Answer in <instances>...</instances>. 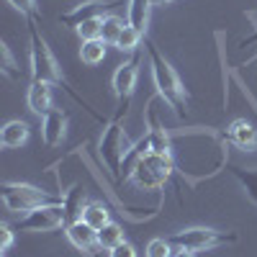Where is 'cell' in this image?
<instances>
[{
    "label": "cell",
    "instance_id": "obj_12",
    "mask_svg": "<svg viewBox=\"0 0 257 257\" xmlns=\"http://www.w3.org/2000/svg\"><path fill=\"white\" fill-rule=\"evenodd\" d=\"M224 139L231 142L234 147L244 149V152H257V126L249 123L247 118H234L226 126Z\"/></svg>",
    "mask_w": 257,
    "mask_h": 257
},
{
    "label": "cell",
    "instance_id": "obj_16",
    "mask_svg": "<svg viewBox=\"0 0 257 257\" xmlns=\"http://www.w3.org/2000/svg\"><path fill=\"white\" fill-rule=\"evenodd\" d=\"M62 196V206H64V213H67V224L70 221H77V219H82V213H85V208H88V198H85V190L75 183L70 190H64V193H59Z\"/></svg>",
    "mask_w": 257,
    "mask_h": 257
},
{
    "label": "cell",
    "instance_id": "obj_26",
    "mask_svg": "<svg viewBox=\"0 0 257 257\" xmlns=\"http://www.w3.org/2000/svg\"><path fill=\"white\" fill-rule=\"evenodd\" d=\"M175 252H178V247L170 242V239H165V237L152 239V242L147 244V249H144L147 257H175Z\"/></svg>",
    "mask_w": 257,
    "mask_h": 257
},
{
    "label": "cell",
    "instance_id": "obj_32",
    "mask_svg": "<svg viewBox=\"0 0 257 257\" xmlns=\"http://www.w3.org/2000/svg\"><path fill=\"white\" fill-rule=\"evenodd\" d=\"M175 257H196V252H190V249H178Z\"/></svg>",
    "mask_w": 257,
    "mask_h": 257
},
{
    "label": "cell",
    "instance_id": "obj_5",
    "mask_svg": "<svg viewBox=\"0 0 257 257\" xmlns=\"http://www.w3.org/2000/svg\"><path fill=\"white\" fill-rule=\"evenodd\" d=\"M128 137L123 132V123L118 118H111L105 123V128L100 132V139H98V157L100 162L105 165L108 175L113 183H118V175H121V160L128 149Z\"/></svg>",
    "mask_w": 257,
    "mask_h": 257
},
{
    "label": "cell",
    "instance_id": "obj_33",
    "mask_svg": "<svg viewBox=\"0 0 257 257\" xmlns=\"http://www.w3.org/2000/svg\"><path fill=\"white\" fill-rule=\"evenodd\" d=\"M252 62H257V54H254V57H252V59H247V62H244V64H242V67H247V64H252Z\"/></svg>",
    "mask_w": 257,
    "mask_h": 257
},
{
    "label": "cell",
    "instance_id": "obj_15",
    "mask_svg": "<svg viewBox=\"0 0 257 257\" xmlns=\"http://www.w3.org/2000/svg\"><path fill=\"white\" fill-rule=\"evenodd\" d=\"M29 137H31V128L21 118H13L0 128V144H3L6 149H21L29 142Z\"/></svg>",
    "mask_w": 257,
    "mask_h": 257
},
{
    "label": "cell",
    "instance_id": "obj_17",
    "mask_svg": "<svg viewBox=\"0 0 257 257\" xmlns=\"http://www.w3.org/2000/svg\"><path fill=\"white\" fill-rule=\"evenodd\" d=\"M126 21L134 29H139L147 36V26H149V11H152V3L149 0H128L126 3Z\"/></svg>",
    "mask_w": 257,
    "mask_h": 257
},
{
    "label": "cell",
    "instance_id": "obj_18",
    "mask_svg": "<svg viewBox=\"0 0 257 257\" xmlns=\"http://www.w3.org/2000/svg\"><path fill=\"white\" fill-rule=\"evenodd\" d=\"M229 173L234 175V180H237L244 190V196L257 206V167H242V165H234Z\"/></svg>",
    "mask_w": 257,
    "mask_h": 257
},
{
    "label": "cell",
    "instance_id": "obj_2",
    "mask_svg": "<svg viewBox=\"0 0 257 257\" xmlns=\"http://www.w3.org/2000/svg\"><path fill=\"white\" fill-rule=\"evenodd\" d=\"M144 47H147V59H149V70H152L157 95L162 98V103H167L173 108L178 118H185L188 116V90H185L180 75L175 72V67L167 62V57L160 52V47L149 36H144Z\"/></svg>",
    "mask_w": 257,
    "mask_h": 257
},
{
    "label": "cell",
    "instance_id": "obj_14",
    "mask_svg": "<svg viewBox=\"0 0 257 257\" xmlns=\"http://www.w3.org/2000/svg\"><path fill=\"white\" fill-rule=\"evenodd\" d=\"M147 152H152V142H149V134L144 132L142 139H137L134 144H128V149H126V155H123V160H121L118 185H121V183H128V178H132V173H134V167L139 165V160H142Z\"/></svg>",
    "mask_w": 257,
    "mask_h": 257
},
{
    "label": "cell",
    "instance_id": "obj_22",
    "mask_svg": "<svg viewBox=\"0 0 257 257\" xmlns=\"http://www.w3.org/2000/svg\"><path fill=\"white\" fill-rule=\"evenodd\" d=\"M142 39H144V34L139 29H134L132 24H126L123 31H121V36H118V41H116V49L118 52H126V54H137L139 47H142Z\"/></svg>",
    "mask_w": 257,
    "mask_h": 257
},
{
    "label": "cell",
    "instance_id": "obj_30",
    "mask_svg": "<svg viewBox=\"0 0 257 257\" xmlns=\"http://www.w3.org/2000/svg\"><path fill=\"white\" fill-rule=\"evenodd\" d=\"M149 3H152V8H165V6L178 3V0H149Z\"/></svg>",
    "mask_w": 257,
    "mask_h": 257
},
{
    "label": "cell",
    "instance_id": "obj_31",
    "mask_svg": "<svg viewBox=\"0 0 257 257\" xmlns=\"http://www.w3.org/2000/svg\"><path fill=\"white\" fill-rule=\"evenodd\" d=\"M252 44H257V31H254L249 39H244V41H242V47H252Z\"/></svg>",
    "mask_w": 257,
    "mask_h": 257
},
{
    "label": "cell",
    "instance_id": "obj_28",
    "mask_svg": "<svg viewBox=\"0 0 257 257\" xmlns=\"http://www.w3.org/2000/svg\"><path fill=\"white\" fill-rule=\"evenodd\" d=\"M108 257H137V247L126 239V242L116 244L113 249H108Z\"/></svg>",
    "mask_w": 257,
    "mask_h": 257
},
{
    "label": "cell",
    "instance_id": "obj_27",
    "mask_svg": "<svg viewBox=\"0 0 257 257\" xmlns=\"http://www.w3.org/2000/svg\"><path fill=\"white\" fill-rule=\"evenodd\" d=\"M8 6H13L21 16H26V18H39L36 0H8Z\"/></svg>",
    "mask_w": 257,
    "mask_h": 257
},
{
    "label": "cell",
    "instance_id": "obj_7",
    "mask_svg": "<svg viewBox=\"0 0 257 257\" xmlns=\"http://www.w3.org/2000/svg\"><path fill=\"white\" fill-rule=\"evenodd\" d=\"M139 62H142V54H132V59H126L123 64H118L113 77H111V88H113V95H116V113L113 118H123L126 111H128V103L134 98V90H137V80H139Z\"/></svg>",
    "mask_w": 257,
    "mask_h": 257
},
{
    "label": "cell",
    "instance_id": "obj_1",
    "mask_svg": "<svg viewBox=\"0 0 257 257\" xmlns=\"http://www.w3.org/2000/svg\"><path fill=\"white\" fill-rule=\"evenodd\" d=\"M29 67H31V80H41V82H49V85H62V90L67 93L72 100H77L98 123H108L82 95H77L75 88L67 82V77H64V72H62L59 59L54 57V52L47 44L44 34H41L39 26H36V18H29Z\"/></svg>",
    "mask_w": 257,
    "mask_h": 257
},
{
    "label": "cell",
    "instance_id": "obj_24",
    "mask_svg": "<svg viewBox=\"0 0 257 257\" xmlns=\"http://www.w3.org/2000/svg\"><path fill=\"white\" fill-rule=\"evenodd\" d=\"M0 72H3L8 80H18L21 77V64L16 62L11 47L6 41H0Z\"/></svg>",
    "mask_w": 257,
    "mask_h": 257
},
{
    "label": "cell",
    "instance_id": "obj_10",
    "mask_svg": "<svg viewBox=\"0 0 257 257\" xmlns=\"http://www.w3.org/2000/svg\"><path fill=\"white\" fill-rule=\"evenodd\" d=\"M64 237H67V242H70L77 252L88 254V257H93L95 249H98V231H95L88 221H82V219L70 221L67 226H64Z\"/></svg>",
    "mask_w": 257,
    "mask_h": 257
},
{
    "label": "cell",
    "instance_id": "obj_21",
    "mask_svg": "<svg viewBox=\"0 0 257 257\" xmlns=\"http://www.w3.org/2000/svg\"><path fill=\"white\" fill-rule=\"evenodd\" d=\"M82 221H88L95 231H98V229H103L105 224L111 221L108 206L100 203V201H90V203H88V208H85V213H82Z\"/></svg>",
    "mask_w": 257,
    "mask_h": 257
},
{
    "label": "cell",
    "instance_id": "obj_29",
    "mask_svg": "<svg viewBox=\"0 0 257 257\" xmlns=\"http://www.w3.org/2000/svg\"><path fill=\"white\" fill-rule=\"evenodd\" d=\"M0 239H3V252H8L13 247V239H16V234L11 229V224H0Z\"/></svg>",
    "mask_w": 257,
    "mask_h": 257
},
{
    "label": "cell",
    "instance_id": "obj_19",
    "mask_svg": "<svg viewBox=\"0 0 257 257\" xmlns=\"http://www.w3.org/2000/svg\"><path fill=\"white\" fill-rule=\"evenodd\" d=\"M105 41L103 39H90V41H82L80 47V59L82 64H88V67H95V64H100L105 59Z\"/></svg>",
    "mask_w": 257,
    "mask_h": 257
},
{
    "label": "cell",
    "instance_id": "obj_6",
    "mask_svg": "<svg viewBox=\"0 0 257 257\" xmlns=\"http://www.w3.org/2000/svg\"><path fill=\"white\" fill-rule=\"evenodd\" d=\"M178 249H190V252H208L216 249L221 244H234L237 234L234 231H219L211 226H190V229H180L175 234L167 237Z\"/></svg>",
    "mask_w": 257,
    "mask_h": 257
},
{
    "label": "cell",
    "instance_id": "obj_4",
    "mask_svg": "<svg viewBox=\"0 0 257 257\" xmlns=\"http://www.w3.org/2000/svg\"><path fill=\"white\" fill-rule=\"evenodd\" d=\"M0 198H3V206L11 213H29L34 208L49 206V203H62V196H52L49 190L31 185V183H16V180H6L3 188H0Z\"/></svg>",
    "mask_w": 257,
    "mask_h": 257
},
{
    "label": "cell",
    "instance_id": "obj_11",
    "mask_svg": "<svg viewBox=\"0 0 257 257\" xmlns=\"http://www.w3.org/2000/svg\"><path fill=\"white\" fill-rule=\"evenodd\" d=\"M67 128H70V113L52 108L41 118V139H44L47 147H59L67 139Z\"/></svg>",
    "mask_w": 257,
    "mask_h": 257
},
{
    "label": "cell",
    "instance_id": "obj_20",
    "mask_svg": "<svg viewBox=\"0 0 257 257\" xmlns=\"http://www.w3.org/2000/svg\"><path fill=\"white\" fill-rule=\"evenodd\" d=\"M121 242H126V237H123V226L121 224H116V221H108L103 229H98V249H113L116 244H121Z\"/></svg>",
    "mask_w": 257,
    "mask_h": 257
},
{
    "label": "cell",
    "instance_id": "obj_9",
    "mask_svg": "<svg viewBox=\"0 0 257 257\" xmlns=\"http://www.w3.org/2000/svg\"><path fill=\"white\" fill-rule=\"evenodd\" d=\"M121 6V0H82L80 6H75L72 11L62 13L59 16V24L64 29H77L80 24H85L88 18H95V16H105V11H111Z\"/></svg>",
    "mask_w": 257,
    "mask_h": 257
},
{
    "label": "cell",
    "instance_id": "obj_23",
    "mask_svg": "<svg viewBox=\"0 0 257 257\" xmlns=\"http://www.w3.org/2000/svg\"><path fill=\"white\" fill-rule=\"evenodd\" d=\"M126 24H128V21H123L118 16H105L103 18V34H100V39L108 47H116V41H118V36H121V31H123Z\"/></svg>",
    "mask_w": 257,
    "mask_h": 257
},
{
    "label": "cell",
    "instance_id": "obj_13",
    "mask_svg": "<svg viewBox=\"0 0 257 257\" xmlns=\"http://www.w3.org/2000/svg\"><path fill=\"white\" fill-rule=\"evenodd\" d=\"M26 105H29L31 113L44 118L52 111V85L41 82V80H31L29 90H26Z\"/></svg>",
    "mask_w": 257,
    "mask_h": 257
},
{
    "label": "cell",
    "instance_id": "obj_8",
    "mask_svg": "<svg viewBox=\"0 0 257 257\" xmlns=\"http://www.w3.org/2000/svg\"><path fill=\"white\" fill-rule=\"evenodd\" d=\"M59 226H67V213H64L62 203H49L34 208L29 213H24L18 221L16 229L18 231H29V234H39V231H57Z\"/></svg>",
    "mask_w": 257,
    "mask_h": 257
},
{
    "label": "cell",
    "instance_id": "obj_25",
    "mask_svg": "<svg viewBox=\"0 0 257 257\" xmlns=\"http://www.w3.org/2000/svg\"><path fill=\"white\" fill-rule=\"evenodd\" d=\"M103 18L105 16H95V18H88L85 24H80L75 31L80 36V41H90V39H100L103 34Z\"/></svg>",
    "mask_w": 257,
    "mask_h": 257
},
{
    "label": "cell",
    "instance_id": "obj_3",
    "mask_svg": "<svg viewBox=\"0 0 257 257\" xmlns=\"http://www.w3.org/2000/svg\"><path fill=\"white\" fill-rule=\"evenodd\" d=\"M178 175V162L175 155H157V152H147L139 165L134 167L128 183H134L142 190H162L170 180Z\"/></svg>",
    "mask_w": 257,
    "mask_h": 257
}]
</instances>
